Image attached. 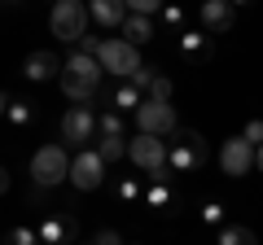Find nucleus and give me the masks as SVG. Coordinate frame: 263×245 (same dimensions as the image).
Returning a JSON list of instances; mask_svg holds the SVG:
<instances>
[{
  "mask_svg": "<svg viewBox=\"0 0 263 245\" xmlns=\"http://www.w3.org/2000/svg\"><path fill=\"white\" fill-rule=\"evenodd\" d=\"M114 193H119V201H136V197H141V184H136V179H119V189H114Z\"/></svg>",
  "mask_w": 263,
  "mask_h": 245,
  "instance_id": "c756f323",
  "label": "nucleus"
},
{
  "mask_svg": "<svg viewBox=\"0 0 263 245\" xmlns=\"http://www.w3.org/2000/svg\"><path fill=\"white\" fill-rule=\"evenodd\" d=\"M127 136H97V153H101V162L110 167V162H119V158H127Z\"/></svg>",
  "mask_w": 263,
  "mask_h": 245,
  "instance_id": "6ab92c4d",
  "label": "nucleus"
},
{
  "mask_svg": "<svg viewBox=\"0 0 263 245\" xmlns=\"http://www.w3.org/2000/svg\"><path fill=\"white\" fill-rule=\"evenodd\" d=\"M97 132H101V114H97L92 105H70V110L62 114V145L66 149L84 153L88 145L97 140Z\"/></svg>",
  "mask_w": 263,
  "mask_h": 245,
  "instance_id": "7ed1b4c3",
  "label": "nucleus"
},
{
  "mask_svg": "<svg viewBox=\"0 0 263 245\" xmlns=\"http://www.w3.org/2000/svg\"><path fill=\"white\" fill-rule=\"evenodd\" d=\"M197 22H202V31H206V35H224V31H233L237 9L228 5V0H202V9H197Z\"/></svg>",
  "mask_w": 263,
  "mask_h": 245,
  "instance_id": "f8f14e48",
  "label": "nucleus"
},
{
  "mask_svg": "<svg viewBox=\"0 0 263 245\" xmlns=\"http://www.w3.org/2000/svg\"><path fill=\"white\" fill-rule=\"evenodd\" d=\"M141 105H145V92L132 84V79H127V84H119V88L110 92V110H119V114H132V118H136V110H141Z\"/></svg>",
  "mask_w": 263,
  "mask_h": 245,
  "instance_id": "dca6fc26",
  "label": "nucleus"
},
{
  "mask_svg": "<svg viewBox=\"0 0 263 245\" xmlns=\"http://www.w3.org/2000/svg\"><path fill=\"white\" fill-rule=\"evenodd\" d=\"M171 92H176V84H171V75H162V70H154L149 88H145V101H171Z\"/></svg>",
  "mask_w": 263,
  "mask_h": 245,
  "instance_id": "aec40b11",
  "label": "nucleus"
},
{
  "mask_svg": "<svg viewBox=\"0 0 263 245\" xmlns=\"http://www.w3.org/2000/svg\"><path fill=\"white\" fill-rule=\"evenodd\" d=\"M127 158H132V167H141L149 179H167V171H171V145L158 140V136H136V140L127 145Z\"/></svg>",
  "mask_w": 263,
  "mask_h": 245,
  "instance_id": "20e7f679",
  "label": "nucleus"
},
{
  "mask_svg": "<svg viewBox=\"0 0 263 245\" xmlns=\"http://www.w3.org/2000/svg\"><path fill=\"white\" fill-rule=\"evenodd\" d=\"M5 245H44V241H40V228H9Z\"/></svg>",
  "mask_w": 263,
  "mask_h": 245,
  "instance_id": "5701e85b",
  "label": "nucleus"
},
{
  "mask_svg": "<svg viewBox=\"0 0 263 245\" xmlns=\"http://www.w3.org/2000/svg\"><path fill=\"white\" fill-rule=\"evenodd\" d=\"M62 70H66V62L53 53V48H40V53H31L27 57V66H22V75L27 79H35V84H48V79H62Z\"/></svg>",
  "mask_w": 263,
  "mask_h": 245,
  "instance_id": "ddd939ff",
  "label": "nucleus"
},
{
  "mask_svg": "<svg viewBox=\"0 0 263 245\" xmlns=\"http://www.w3.org/2000/svg\"><path fill=\"white\" fill-rule=\"evenodd\" d=\"M202 223H211V228H228V223H224V206H219V201H206V206H202Z\"/></svg>",
  "mask_w": 263,
  "mask_h": 245,
  "instance_id": "bb28decb",
  "label": "nucleus"
},
{
  "mask_svg": "<svg viewBox=\"0 0 263 245\" xmlns=\"http://www.w3.org/2000/svg\"><path fill=\"white\" fill-rule=\"evenodd\" d=\"M40 241L44 245H79V223L66 210H48L40 219Z\"/></svg>",
  "mask_w": 263,
  "mask_h": 245,
  "instance_id": "9b49d317",
  "label": "nucleus"
},
{
  "mask_svg": "<svg viewBox=\"0 0 263 245\" xmlns=\"http://www.w3.org/2000/svg\"><path fill=\"white\" fill-rule=\"evenodd\" d=\"M167 145H171V171L176 175H193L197 167H206V140H202V132L180 127Z\"/></svg>",
  "mask_w": 263,
  "mask_h": 245,
  "instance_id": "423d86ee",
  "label": "nucleus"
},
{
  "mask_svg": "<svg viewBox=\"0 0 263 245\" xmlns=\"http://www.w3.org/2000/svg\"><path fill=\"white\" fill-rule=\"evenodd\" d=\"M84 245H127V241H123V236L114 232V228H101V232H97L92 241H84Z\"/></svg>",
  "mask_w": 263,
  "mask_h": 245,
  "instance_id": "c85d7f7f",
  "label": "nucleus"
},
{
  "mask_svg": "<svg viewBox=\"0 0 263 245\" xmlns=\"http://www.w3.org/2000/svg\"><path fill=\"white\" fill-rule=\"evenodd\" d=\"M88 13H92L97 27H110V31H123V22H127V0H92L88 5Z\"/></svg>",
  "mask_w": 263,
  "mask_h": 245,
  "instance_id": "4468645a",
  "label": "nucleus"
},
{
  "mask_svg": "<svg viewBox=\"0 0 263 245\" xmlns=\"http://www.w3.org/2000/svg\"><path fill=\"white\" fill-rule=\"evenodd\" d=\"M132 245H136V241H132Z\"/></svg>",
  "mask_w": 263,
  "mask_h": 245,
  "instance_id": "473e14b6",
  "label": "nucleus"
},
{
  "mask_svg": "<svg viewBox=\"0 0 263 245\" xmlns=\"http://www.w3.org/2000/svg\"><path fill=\"white\" fill-rule=\"evenodd\" d=\"M5 118H9L13 127H27L31 122V105H22L18 96H5Z\"/></svg>",
  "mask_w": 263,
  "mask_h": 245,
  "instance_id": "4be33fe9",
  "label": "nucleus"
},
{
  "mask_svg": "<svg viewBox=\"0 0 263 245\" xmlns=\"http://www.w3.org/2000/svg\"><path fill=\"white\" fill-rule=\"evenodd\" d=\"M101 136H123V114L119 110H101Z\"/></svg>",
  "mask_w": 263,
  "mask_h": 245,
  "instance_id": "393cba45",
  "label": "nucleus"
},
{
  "mask_svg": "<svg viewBox=\"0 0 263 245\" xmlns=\"http://www.w3.org/2000/svg\"><path fill=\"white\" fill-rule=\"evenodd\" d=\"M241 140H246V145H254V149H263V118L246 122V132H241Z\"/></svg>",
  "mask_w": 263,
  "mask_h": 245,
  "instance_id": "cd10ccee",
  "label": "nucleus"
},
{
  "mask_svg": "<svg viewBox=\"0 0 263 245\" xmlns=\"http://www.w3.org/2000/svg\"><path fill=\"white\" fill-rule=\"evenodd\" d=\"M88 22H92V13H88V5H79V0H57L53 13H48L53 35L66 39V44H79V39L88 35Z\"/></svg>",
  "mask_w": 263,
  "mask_h": 245,
  "instance_id": "39448f33",
  "label": "nucleus"
},
{
  "mask_svg": "<svg viewBox=\"0 0 263 245\" xmlns=\"http://www.w3.org/2000/svg\"><path fill=\"white\" fill-rule=\"evenodd\" d=\"M180 132V118H176V105L171 101H145L136 110V136H158V140H171Z\"/></svg>",
  "mask_w": 263,
  "mask_h": 245,
  "instance_id": "0eeeda50",
  "label": "nucleus"
},
{
  "mask_svg": "<svg viewBox=\"0 0 263 245\" xmlns=\"http://www.w3.org/2000/svg\"><path fill=\"white\" fill-rule=\"evenodd\" d=\"M101 44H105V39H97V35H84V39H79V44H75V53H88V57H101Z\"/></svg>",
  "mask_w": 263,
  "mask_h": 245,
  "instance_id": "7c9ffc66",
  "label": "nucleus"
},
{
  "mask_svg": "<svg viewBox=\"0 0 263 245\" xmlns=\"http://www.w3.org/2000/svg\"><path fill=\"white\" fill-rule=\"evenodd\" d=\"M127 9L136 13V18H154V13L162 18V9H167V5H162V0H127Z\"/></svg>",
  "mask_w": 263,
  "mask_h": 245,
  "instance_id": "b1692460",
  "label": "nucleus"
},
{
  "mask_svg": "<svg viewBox=\"0 0 263 245\" xmlns=\"http://www.w3.org/2000/svg\"><path fill=\"white\" fill-rule=\"evenodd\" d=\"M211 53H215V44H211L206 31H184V35H180V57H184V62H206Z\"/></svg>",
  "mask_w": 263,
  "mask_h": 245,
  "instance_id": "2eb2a0df",
  "label": "nucleus"
},
{
  "mask_svg": "<svg viewBox=\"0 0 263 245\" xmlns=\"http://www.w3.org/2000/svg\"><path fill=\"white\" fill-rule=\"evenodd\" d=\"M101 75H105V66H101V57H88V53H70L66 57V70H62V92L70 96L75 105H88V101H97V92H101Z\"/></svg>",
  "mask_w": 263,
  "mask_h": 245,
  "instance_id": "f257e3e1",
  "label": "nucleus"
},
{
  "mask_svg": "<svg viewBox=\"0 0 263 245\" xmlns=\"http://www.w3.org/2000/svg\"><path fill=\"white\" fill-rule=\"evenodd\" d=\"M145 201H149L154 210H162V215H176V193L167 189V179H149V193H145Z\"/></svg>",
  "mask_w": 263,
  "mask_h": 245,
  "instance_id": "a211bd4d",
  "label": "nucleus"
},
{
  "mask_svg": "<svg viewBox=\"0 0 263 245\" xmlns=\"http://www.w3.org/2000/svg\"><path fill=\"white\" fill-rule=\"evenodd\" d=\"M70 184H75L79 193H97L105 184V162L97 149H84L75 153V162H70Z\"/></svg>",
  "mask_w": 263,
  "mask_h": 245,
  "instance_id": "1a4fd4ad",
  "label": "nucleus"
},
{
  "mask_svg": "<svg viewBox=\"0 0 263 245\" xmlns=\"http://www.w3.org/2000/svg\"><path fill=\"white\" fill-rule=\"evenodd\" d=\"M101 66L110 70L114 79L127 84L136 70H145V62H141V48H132L127 39H105V44H101Z\"/></svg>",
  "mask_w": 263,
  "mask_h": 245,
  "instance_id": "6e6552de",
  "label": "nucleus"
},
{
  "mask_svg": "<svg viewBox=\"0 0 263 245\" xmlns=\"http://www.w3.org/2000/svg\"><path fill=\"white\" fill-rule=\"evenodd\" d=\"M162 27H167V31H180V35H184V9L167 5V9H162Z\"/></svg>",
  "mask_w": 263,
  "mask_h": 245,
  "instance_id": "a878e982",
  "label": "nucleus"
},
{
  "mask_svg": "<svg viewBox=\"0 0 263 245\" xmlns=\"http://www.w3.org/2000/svg\"><path fill=\"white\" fill-rule=\"evenodd\" d=\"M254 167H259V171H263V149H259V162H254Z\"/></svg>",
  "mask_w": 263,
  "mask_h": 245,
  "instance_id": "2f4dec72",
  "label": "nucleus"
},
{
  "mask_svg": "<svg viewBox=\"0 0 263 245\" xmlns=\"http://www.w3.org/2000/svg\"><path fill=\"white\" fill-rule=\"evenodd\" d=\"M70 153H66V145H40L35 158H31V179H35V189H53V184H62V179H70Z\"/></svg>",
  "mask_w": 263,
  "mask_h": 245,
  "instance_id": "f03ea898",
  "label": "nucleus"
},
{
  "mask_svg": "<svg viewBox=\"0 0 263 245\" xmlns=\"http://www.w3.org/2000/svg\"><path fill=\"white\" fill-rule=\"evenodd\" d=\"M254 162H259V149H254V145H246L241 136H233V140L219 145V171H224V175L241 179L246 171L254 167Z\"/></svg>",
  "mask_w": 263,
  "mask_h": 245,
  "instance_id": "9d476101",
  "label": "nucleus"
},
{
  "mask_svg": "<svg viewBox=\"0 0 263 245\" xmlns=\"http://www.w3.org/2000/svg\"><path fill=\"white\" fill-rule=\"evenodd\" d=\"M219 245H259V236L241 223H228V228H219Z\"/></svg>",
  "mask_w": 263,
  "mask_h": 245,
  "instance_id": "412c9836",
  "label": "nucleus"
},
{
  "mask_svg": "<svg viewBox=\"0 0 263 245\" xmlns=\"http://www.w3.org/2000/svg\"><path fill=\"white\" fill-rule=\"evenodd\" d=\"M119 39H127L132 48H141V44H149V39H154V18H136V13H127V22H123Z\"/></svg>",
  "mask_w": 263,
  "mask_h": 245,
  "instance_id": "f3484780",
  "label": "nucleus"
}]
</instances>
